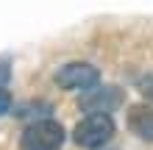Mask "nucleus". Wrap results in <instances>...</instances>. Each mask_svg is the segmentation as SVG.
<instances>
[{"instance_id": "obj_1", "label": "nucleus", "mask_w": 153, "mask_h": 150, "mask_svg": "<svg viewBox=\"0 0 153 150\" xmlns=\"http://www.w3.org/2000/svg\"><path fill=\"white\" fill-rule=\"evenodd\" d=\"M64 142V128L56 120H33L22 131V150H59Z\"/></svg>"}, {"instance_id": "obj_2", "label": "nucleus", "mask_w": 153, "mask_h": 150, "mask_svg": "<svg viewBox=\"0 0 153 150\" xmlns=\"http://www.w3.org/2000/svg\"><path fill=\"white\" fill-rule=\"evenodd\" d=\"M111 134H114V120L109 114H86L75 125L73 139L81 147H100L111 139Z\"/></svg>"}, {"instance_id": "obj_3", "label": "nucleus", "mask_w": 153, "mask_h": 150, "mask_svg": "<svg viewBox=\"0 0 153 150\" xmlns=\"http://www.w3.org/2000/svg\"><path fill=\"white\" fill-rule=\"evenodd\" d=\"M97 81H100V72L92 64H84V61H73V64H64L56 72V83L61 89H95Z\"/></svg>"}, {"instance_id": "obj_4", "label": "nucleus", "mask_w": 153, "mask_h": 150, "mask_svg": "<svg viewBox=\"0 0 153 150\" xmlns=\"http://www.w3.org/2000/svg\"><path fill=\"white\" fill-rule=\"evenodd\" d=\"M120 103H123V89H114V86H95L89 95L78 100L81 111L86 114H109Z\"/></svg>"}, {"instance_id": "obj_5", "label": "nucleus", "mask_w": 153, "mask_h": 150, "mask_svg": "<svg viewBox=\"0 0 153 150\" xmlns=\"http://www.w3.org/2000/svg\"><path fill=\"white\" fill-rule=\"evenodd\" d=\"M128 125L139 139L153 142V106H134L128 111Z\"/></svg>"}, {"instance_id": "obj_6", "label": "nucleus", "mask_w": 153, "mask_h": 150, "mask_svg": "<svg viewBox=\"0 0 153 150\" xmlns=\"http://www.w3.org/2000/svg\"><path fill=\"white\" fill-rule=\"evenodd\" d=\"M50 111H53V106H50V103H45V100H33L31 106H22L17 114H20V117H33V114H42V117H48Z\"/></svg>"}, {"instance_id": "obj_7", "label": "nucleus", "mask_w": 153, "mask_h": 150, "mask_svg": "<svg viewBox=\"0 0 153 150\" xmlns=\"http://www.w3.org/2000/svg\"><path fill=\"white\" fill-rule=\"evenodd\" d=\"M8 109H11V95H8L3 86H0V114H6Z\"/></svg>"}, {"instance_id": "obj_8", "label": "nucleus", "mask_w": 153, "mask_h": 150, "mask_svg": "<svg viewBox=\"0 0 153 150\" xmlns=\"http://www.w3.org/2000/svg\"><path fill=\"white\" fill-rule=\"evenodd\" d=\"M142 92L153 100V78H145V81H142Z\"/></svg>"}]
</instances>
